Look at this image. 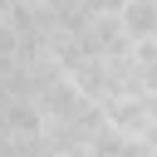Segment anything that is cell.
Wrapping results in <instances>:
<instances>
[{"instance_id": "cell-2", "label": "cell", "mask_w": 157, "mask_h": 157, "mask_svg": "<svg viewBox=\"0 0 157 157\" xmlns=\"http://www.w3.org/2000/svg\"><path fill=\"white\" fill-rule=\"evenodd\" d=\"M113 15H118V25H123L128 44H137V39H152V34H157V0H123Z\"/></svg>"}, {"instance_id": "cell-1", "label": "cell", "mask_w": 157, "mask_h": 157, "mask_svg": "<svg viewBox=\"0 0 157 157\" xmlns=\"http://www.w3.org/2000/svg\"><path fill=\"white\" fill-rule=\"evenodd\" d=\"M103 123L123 137H152V93H123L103 103Z\"/></svg>"}]
</instances>
